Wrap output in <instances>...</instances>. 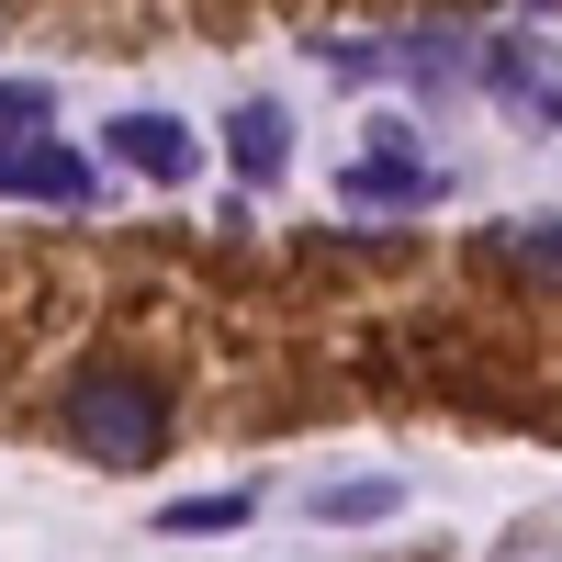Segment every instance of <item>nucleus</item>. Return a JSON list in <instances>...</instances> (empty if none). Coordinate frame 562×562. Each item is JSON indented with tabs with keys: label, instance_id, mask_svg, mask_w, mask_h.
<instances>
[{
	"label": "nucleus",
	"instance_id": "obj_5",
	"mask_svg": "<svg viewBox=\"0 0 562 562\" xmlns=\"http://www.w3.org/2000/svg\"><path fill=\"white\" fill-rule=\"evenodd\" d=\"M102 158H113V169H135V180H158V192H180V180L203 169V135L180 124V113H113Z\"/></svg>",
	"mask_w": 562,
	"mask_h": 562
},
{
	"label": "nucleus",
	"instance_id": "obj_11",
	"mask_svg": "<svg viewBox=\"0 0 562 562\" xmlns=\"http://www.w3.org/2000/svg\"><path fill=\"white\" fill-rule=\"evenodd\" d=\"M394 57H405V79H428V90H439V79H461V68H473V57H461V45H450V34H405Z\"/></svg>",
	"mask_w": 562,
	"mask_h": 562
},
{
	"label": "nucleus",
	"instance_id": "obj_6",
	"mask_svg": "<svg viewBox=\"0 0 562 562\" xmlns=\"http://www.w3.org/2000/svg\"><path fill=\"white\" fill-rule=\"evenodd\" d=\"M225 158H237L248 192H270V180L293 169V113H281V102H237V113H225Z\"/></svg>",
	"mask_w": 562,
	"mask_h": 562
},
{
	"label": "nucleus",
	"instance_id": "obj_13",
	"mask_svg": "<svg viewBox=\"0 0 562 562\" xmlns=\"http://www.w3.org/2000/svg\"><path fill=\"white\" fill-rule=\"evenodd\" d=\"M506 12H518V23H529V34H540V12H551V0H506Z\"/></svg>",
	"mask_w": 562,
	"mask_h": 562
},
{
	"label": "nucleus",
	"instance_id": "obj_9",
	"mask_svg": "<svg viewBox=\"0 0 562 562\" xmlns=\"http://www.w3.org/2000/svg\"><path fill=\"white\" fill-rule=\"evenodd\" d=\"M259 518V495H180L158 529H180V540H214V529H248Z\"/></svg>",
	"mask_w": 562,
	"mask_h": 562
},
{
	"label": "nucleus",
	"instance_id": "obj_3",
	"mask_svg": "<svg viewBox=\"0 0 562 562\" xmlns=\"http://www.w3.org/2000/svg\"><path fill=\"white\" fill-rule=\"evenodd\" d=\"M0 203H102V169H90L68 135H12L0 147Z\"/></svg>",
	"mask_w": 562,
	"mask_h": 562
},
{
	"label": "nucleus",
	"instance_id": "obj_10",
	"mask_svg": "<svg viewBox=\"0 0 562 562\" xmlns=\"http://www.w3.org/2000/svg\"><path fill=\"white\" fill-rule=\"evenodd\" d=\"M12 135H57V90L45 79H0V147Z\"/></svg>",
	"mask_w": 562,
	"mask_h": 562
},
{
	"label": "nucleus",
	"instance_id": "obj_7",
	"mask_svg": "<svg viewBox=\"0 0 562 562\" xmlns=\"http://www.w3.org/2000/svg\"><path fill=\"white\" fill-rule=\"evenodd\" d=\"M394 506H405L394 473H360V484H315L304 518H315V529H371V518H394Z\"/></svg>",
	"mask_w": 562,
	"mask_h": 562
},
{
	"label": "nucleus",
	"instance_id": "obj_12",
	"mask_svg": "<svg viewBox=\"0 0 562 562\" xmlns=\"http://www.w3.org/2000/svg\"><path fill=\"white\" fill-rule=\"evenodd\" d=\"M315 57L338 68V79H371V68H383V45H338V34H315Z\"/></svg>",
	"mask_w": 562,
	"mask_h": 562
},
{
	"label": "nucleus",
	"instance_id": "obj_2",
	"mask_svg": "<svg viewBox=\"0 0 562 562\" xmlns=\"http://www.w3.org/2000/svg\"><path fill=\"white\" fill-rule=\"evenodd\" d=\"M473 68H484V90H495V102L518 113L529 135H551V124H562V45H551V34L506 23V34H484V57H473Z\"/></svg>",
	"mask_w": 562,
	"mask_h": 562
},
{
	"label": "nucleus",
	"instance_id": "obj_4",
	"mask_svg": "<svg viewBox=\"0 0 562 562\" xmlns=\"http://www.w3.org/2000/svg\"><path fill=\"white\" fill-rule=\"evenodd\" d=\"M439 192H450V169H439V158H416V147H394V135H383L371 158L338 169V203H360V214H428Z\"/></svg>",
	"mask_w": 562,
	"mask_h": 562
},
{
	"label": "nucleus",
	"instance_id": "obj_8",
	"mask_svg": "<svg viewBox=\"0 0 562 562\" xmlns=\"http://www.w3.org/2000/svg\"><path fill=\"white\" fill-rule=\"evenodd\" d=\"M495 259L540 281V293H562V214H529V225H495Z\"/></svg>",
	"mask_w": 562,
	"mask_h": 562
},
{
	"label": "nucleus",
	"instance_id": "obj_1",
	"mask_svg": "<svg viewBox=\"0 0 562 562\" xmlns=\"http://www.w3.org/2000/svg\"><path fill=\"white\" fill-rule=\"evenodd\" d=\"M57 416H68V450L102 461V473H147L169 450V394H158V371H135V360H79Z\"/></svg>",
	"mask_w": 562,
	"mask_h": 562
}]
</instances>
